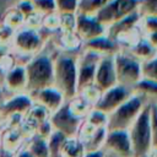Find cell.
Returning a JSON list of instances; mask_svg holds the SVG:
<instances>
[{
    "mask_svg": "<svg viewBox=\"0 0 157 157\" xmlns=\"http://www.w3.org/2000/svg\"><path fill=\"white\" fill-rule=\"evenodd\" d=\"M132 91L140 94L148 104H157V82L142 78Z\"/></svg>",
    "mask_w": 157,
    "mask_h": 157,
    "instance_id": "cell-22",
    "label": "cell"
},
{
    "mask_svg": "<svg viewBox=\"0 0 157 157\" xmlns=\"http://www.w3.org/2000/svg\"><path fill=\"white\" fill-rule=\"evenodd\" d=\"M15 31L10 27L0 23V44L2 45H11L12 38H13Z\"/></svg>",
    "mask_w": 157,
    "mask_h": 157,
    "instance_id": "cell-42",
    "label": "cell"
},
{
    "mask_svg": "<svg viewBox=\"0 0 157 157\" xmlns=\"http://www.w3.org/2000/svg\"><path fill=\"white\" fill-rule=\"evenodd\" d=\"M1 23L7 26V27H10L11 29H13L16 32L17 29H20V28H22L25 26V17L15 7H11L4 13Z\"/></svg>",
    "mask_w": 157,
    "mask_h": 157,
    "instance_id": "cell-27",
    "label": "cell"
},
{
    "mask_svg": "<svg viewBox=\"0 0 157 157\" xmlns=\"http://www.w3.org/2000/svg\"><path fill=\"white\" fill-rule=\"evenodd\" d=\"M102 152L104 157H134L128 130H107Z\"/></svg>",
    "mask_w": 157,
    "mask_h": 157,
    "instance_id": "cell-7",
    "label": "cell"
},
{
    "mask_svg": "<svg viewBox=\"0 0 157 157\" xmlns=\"http://www.w3.org/2000/svg\"><path fill=\"white\" fill-rule=\"evenodd\" d=\"M69 109L71 110V113L74 115H76L80 119H85L87 117V114L90 113V110L93 108L87 101H85L80 94H76L74 98H71L70 101H66Z\"/></svg>",
    "mask_w": 157,
    "mask_h": 157,
    "instance_id": "cell-26",
    "label": "cell"
},
{
    "mask_svg": "<svg viewBox=\"0 0 157 157\" xmlns=\"http://www.w3.org/2000/svg\"><path fill=\"white\" fill-rule=\"evenodd\" d=\"M146 104L147 102L134 92L123 104L108 114L107 130H128Z\"/></svg>",
    "mask_w": 157,
    "mask_h": 157,
    "instance_id": "cell-4",
    "label": "cell"
},
{
    "mask_svg": "<svg viewBox=\"0 0 157 157\" xmlns=\"http://www.w3.org/2000/svg\"><path fill=\"white\" fill-rule=\"evenodd\" d=\"M137 2L139 0H112L94 16L105 28H108L113 23L136 11Z\"/></svg>",
    "mask_w": 157,
    "mask_h": 157,
    "instance_id": "cell-8",
    "label": "cell"
},
{
    "mask_svg": "<svg viewBox=\"0 0 157 157\" xmlns=\"http://www.w3.org/2000/svg\"><path fill=\"white\" fill-rule=\"evenodd\" d=\"M134 157H147L152 148L151 105L147 103L128 129Z\"/></svg>",
    "mask_w": 157,
    "mask_h": 157,
    "instance_id": "cell-3",
    "label": "cell"
},
{
    "mask_svg": "<svg viewBox=\"0 0 157 157\" xmlns=\"http://www.w3.org/2000/svg\"><path fill=\"white\" fill-rule=\"evenodd\" d=\"M77 94H80L85 101H87L92 107H94L98 102V99L101 98V94L102 92L94 86V85H91V86H87L85 87L83 90H81Z\"/></svg>",
    "mask_w": 157,
    "mask_h": 157,
    "instance_id": "cell-36",
    "label": "cell"
},
{
    "mask_svg": "<svg viewBox=\"0 0 157 157\" xmlns=\"http://www.w3.org/2000/svg\"><path fill=\"white\" fill-rule=\"evenodd\" d=\"M28 94L31 96L33 103L43 107L50 114H53L54 112H56L66 102L65 98H64V96L60 93V91L56 90L54 86L45 87V88L38 90L36 92L28 93Z\"/></svg>",
    "mask_w": 157,
    "mask_h": 157,
    "instance_id": "cell-15",
    "label": "cell"
},
{
    "mask_svg": "<svg viewBox=\"0 0 157 157\" xmlns=\"http://www.w3.org/2000/svg\"><path fill=\"white\" fill-rule=\"evenodd\" d=\"M34 7V11L42 16H45L52 12H56L55 0H31Z\"/></svg>",
    "mask_w": 157,
    "mask_h": 157,
    "instance_id": "cell-34",
    "label": "cell"
},
{
    "mask_svg": "<svg viewBox=\"0 0 157 157\" xmlns=\"http://www.w3.org/2000/svg\"><path fill=\"white\" fill-rule=\"evenodd\" d=\"M82 49L93 52L99 56H113L115 53L120 50L117 42L110 37H108L107 34H103L94 39L85 42L82 45Z\"/></svg>",
    "mask_w": 157,
    "mask_h": 157,
    "instance_id": "cell-17",
    "label": "cell"
},
{
    "mask_svg": "<svg viewBox=\"0 0 157 157\" xmlns=\"http://www.w3.org/2000/svg\"><path fill=\"white\" fill-rule=\"evenodd\" d=\"M151 105V131H152V147L157 146V104Z\"/></svg>",
    "mask_w": 157,
    "mask_h": 157,
    "instance_id": "cell-43",
    "label": "cell"
},
{
    "mask_svg": "<svg viewBox=\"0 0 157 157\" xmlns=\"http://www.w3.org/2000/svg\"><path fill=\"white\" fill-rule=\"evenodd\" d=\"M4 101V90H2V86H1V82H0V105Z\"/></svg>",
    "mask_w": 157,
    "mask_h": 157,
    "instance_id": "cell-50",
    "label": "cell"
},
{
    "mask_svg": "<svg viewBox=\"0 0 157 157\" xmlns=\"http://www.w3.org/2000/svg\"><path fill=\"white\" fill-rule=\"evenodd\" d=\"M117 83H118V81H117V74H115L113 56H102L97 65V69H96L93 85L101 92H104V91L112 88L113 86H115Z\"/></svg>",
    "mask_w": 157,
    "mask_h": 157,
    "instance_id": "cell-14",
    "label": "cell"
},
{
    "mask_svg": "<svg viewBox=\"0 0 157 157\" xmlns=\"http://www.w3.org/2000/svg\"><path fill=\"white\" fill-rule=\"evenodd\" d=\"M13 7H15L25 18H26L27 16L32 15L33 12H36V11H34V7H33V4H32L31 0H18Z\"/></svg>",
    "mask_w": 157,
    "mask_h": 157,
    "instance_id": "cell-40",
    "label": "cell"
},
{
    "mask_svg": "<svg viewBox=\"0 0 157 157\" xmlns=\"http://www.w3.org/2000/svg\"><path fill=\"white\" fill-rule=\"evenodd\" d=\"M13 157H33V156L25 148V146H22L20 150H17V151L13 153Z\"/></svg>",
    "mask_w": 157,
    "mask_h": 157,
    "instance_id": "cell-45",
    "label": "cell"
},
{
    "mask_svg": "<svg viewBox=\"0 0 157 157\" xmlns=\"http://www.w3.org/2000/svg\"><path fill=\"white\" fill-rule=\"evenodd\" d=\"M132 93H134L132 88L117 83L112 88L102 92L101 98L98 99L97 104L93 108H96L105 114H110L120 104H123Z\"/></svg>",
    "mask_w": 157,
    "mask_h": 157,
    "instance_id": "cell-11",
    "label": "cell"
},
{
    "mask_svg": "<svg viewBox=\"0 0 157 157\" xmlns=\"http://www.w3.org/2000/svg\"><path fill=\"white\" fill-rule=\"evenodd\" d=\"M25 141H26V139L18 128H10V129H6L2 131L1 147H4L5 150H7L12 153H15L17 150H20L23 146Z\"/></svg>",
    "mask_w": 157,
    "mask_h": 157,
    "instance_id": "cell-20",
    "label": "cell"
},
{
    "mask_svg": "<svg viewBox=\"0 0 157 157\" xmlns=\"http://www.w3.org/2000/svg\"><path fill=\"white\" fill-rule=\"evenodd\" d=\"M23 146L33 157H49V150L45 139L33 135L25 141Z\"/></svg>",
    "mask_w": 157,
    "mask_h": 157,
    "instance_id": "cell-23",
    "label": "cell"
},
{
    "mask_svg": "<svg viewBox=\"0 0 157 157\" xmlns=\"http://www.w3.org/2000/svg\"><path fill=\"white\" fill-rule=\"evenodd\" d=\"M1 86H2V90H6L11 94L26 92L27 77H26L25 65L16 64L12 69L6 71L4 74V80Z\"/></svg>",
    "mask_w": 157,
    "mask_h": 157,
    "instance_id": "cell-16",
    "label": "cell"
},
{
    "mask_svg": "<svg viewBox=\"0 0 157 157\" xmlns=\"http://www.w3.org/2000/svg\"><path fill=\"white\" fill-rule=\"evenodd\" d=\"M80 0H55L58 13H76Z\"/></svg>",
    "mask_w": 157,
    "mask_h": 157,
    "instance_id": "cell-38",
    "label": "cell"
},
{
    "mask_svg": "<svg viewBox=\"0 0 157 157\" xmlns=\"http://www.w3.org/2000/svg\"><path fill=\"white\" fill-rule=\"evenodd\" d=\"M10 53H11L10 45H2V44H0V60H1L4 56H6L7 54H10Z\"/></svg>",
    "mask_w": 157,
    "mask_h": 157,
    "instance_id": "cell-47",
    "label": "cell"
},
{
    "mask_svg": "<svg viewBox=\"0 0 157 157\" xmlns=\"http://www.w3.org/2000/svg\"><path fill=\"white\" fill-rule=\"evenodd\" d=\"M126 52H129L135 59H137L141 63L150 60L151 58H153L157 54V49H155L145 37H141V39L131 49H129Z\"/></svg>",
    "mask_w": 157,
    "mask_h": 157,
    "instance_id": "cell-21",
    "label": "cell"
},
{
    "mask_svg": "<svg viewBox=\"0 0 157 157\" xmlns=\"http://www.w3.org/2000/svg\"><path fill=\"white\" fill-rule=\"evenodd\" d=\"M112 0H80L77 12L85 15H96Z\"/></svg>",
    "mask_w": 157,
    "mask_h": 157,
    "instance_id": "cell-28",
    "label": "cell"
},
{
    "mask_svg": "<svg viewBox=\"0 0 157 157\" xmlns=\"http://www.w3.org/2000/svg\"><path fill=\"white\" fill-rule=\"evenodd\" d=\"M55 45L59 52L78 54L82 50L83 42L76 32H56Z\"/></svg>",
    "mask_w": 157,
    "mask_h": 157,
    "instance_id": "cell-18",
    "label": "cell"
},
{
    "mask_svg": "<svg viewBox=\"0 0 157 157\" xmlns=\"http://www.w3.org/2000/svg\"><path fill=\"white\" fill-rule=\"evenodd\" d=\"M15 65H16V63H15V58L12 56L11 53L7 54L6 56H4V58L0 60V70L4 71V74H5L6 71H9L10 69H12Z\"/></svg>",
    "mask_w": 157,
    "mask_h": 157,
    "instance_id": "cell-44",
    "label": "cell"
},
{
    "mask_svg": "<svg viewBox=\"0 0 157 157\" xmlns=\"http://www.w3.org/2000/svg\"><path fill=\"white\" fill-rule=\"evenodd\" d=\"M85 155V147L80 139L66 137L63 142L60 157H82Z\"/></svg>",
    "mask_w": 157,
    "mask_h": 157,
    "instance_id": "cell-24",
    "label": "cell"
},
{
    "mask_svg": "<svg viewBox=\"0 0 157 157\" xmlns=\"http://www.w3.org/2000/svg\"><path fill=\"white\" fill-rule=\"evenodd\" d=\"M32 105L33 101L27 92L11 94L9 98L4 99L0 105V119H5L12 115L25 117Z\"/></svg>",
    "mask_w": 157,
    "mask_h": 157,
    "instance_id": "cell-13",
    "label": "cell"
},
{
    "mask_svg": "<svg viewBox=\"0 0 157 157\" xmlns=\"http://www.w3.org/2000/svg\"><path fill=\"white\" fill-rule=\"evenodd\" d=\"M147 157H157V146H155V147L151 148V151H150V153H148Z\"/></svg>",
    "mask_w": 157,
    "mask_h": 157,
    "instance_id": "cell-49",
    "label": "cell"
},
{
    "mask_svg": "<svg viewBox=\"0 0 157 157\" xmlns=\"http://www.w3.org/2000/svg\"><path fill=\"white\" fill-rule=\"evenodd\" d=\"M75 32L81 38V40L85 43L99 36L107 34V28L96 18V16L76 12Z\"/></svg>",
    "mask_w": 157,
    "mask_h": 157,
    "instance_id": "cell-12",
    "label": "cell"
},
{
    "mask_svg": "<svg viewBox=\"0 0 157 157\" xmlns=\"http://www.w3.org/2000/svg\"><path fill=\"white\" fill-rule=\"evenodd\" d=\"M25 70L27 77V93L53 86L54 74L52 54L42 50L38 54L31 56V59L25 65Z\"/></svg>",
    "mask_w": 157,
    "mask_h": 157,
    "instance_id": "cell-2",
    "label": "cell"
},
{
    "mask_svg": "<svg viewBox=\"0 0 157 157\" xmlns=\"http://www.w3.org/2000/svg\"><path fill=\"white\" fill-rule=\"evenodd\" d=\"M82 157H104V153L102 152V150H99V151H93V152H85Z\"/></svg>",
    "mask_w": 157,
    "mask_h": 157,
    "instance_id": "cell-48",
    "label": "cell"
},
{
    "mask_svg": "<svg viewBox=\"0 0 157 157\" xmlns=\"http://www.w3.org/2000/svg\"><path fill=\"white\" fill-rule=\"evenodd\" d=\"M137 12L140 16H157V0H139Z\"/></svg>",
    "mask_w": 157,
    "mask_h": 157,
    "instance_id": "cell-37",
    "label": "cell"
},
{
    "mask_svg": "<svg viewBox=\"0 0 157 157\" xmlns=\"http://www.w3.org/2000/svg\"><path fill=\"white\" fill-rule=\"evenodd\" d=\"M66 136H64L59 131H54L50 134V136L47 139L48 150H49V157H60V151L63 142L65 141Z\"/></svg>",
    "mask_w": 157,
    "mask_h": 157,
    "instance_id": "cell-30",
    "label": "cell"
},
{
    "mask_svg": "<svg viewBox=\"0 0 157 157\" xmlns=\"http://www.w3.org/2000/svg\"><path fill=\"white\" fill-rule=\"evenodd\" d=\"M140 18H141V16H140V13L137 12V10L134 11V12H131L130 15L125 16V17L121 18L120 21H118V22L113 23L112 26H109V27L107 28V36L113 39L117 34L123 33V32H125V31H129V29L136 27V26L139 25Z\"/></svg>",
    "mask_w": 157,
    "mask_h": 157,
    "instance_id": "cell-19",
    "label": "cell"
},
{
    "mask_svg": "<svg viewBox=\"0 0 157 157\" xmlns=\"http://www.w3.org/2000/svg\"><path fill=\"white\" fill-rule=\"evenodd\" d=\"M82 121L83 119L77 118L71 113L66 102L49 117V123L53 130L61 132L66 137H76Z\"/></svg>",
    "mask_w": 157,
    "mask_h": 157,
    "instance_id": "cell-9",
    "label": "cell"
},
{
    "mask_svg": "<svg viewBox=\"0 0 157 157\" xmlns=\"http://www.w3.org/2000/svg\"><path fill=\"white\" fill-rule=\"evenodd\" d=\"M1 145H2V131L0 130V147H1Z\"/></svg>",
    "mask_w": 157,
    "mask_h": 157,
    "instance_id": "cell-51",
    "label": "cell"
},
{
    "mask_svg": "<svg viewBox=\"0 0 157 157\" xmlns=\"http://www.w3.org/2000/svg\"><path fill=\"white\" fill-rule=\"evenodd\" d=\"M11 47L22 55L33 56L38 54L44 47V37L42 34V29H32L23 26L15 32Z\"/></svg>",
    "mask_w": 157,
    "mask_h": 157,
    "instance_id": "cell-6",
    "label": "cell"
},
{
    "mask_svg": "<svg viewBox=\"0 0 157 157\" xmlns=\"http://www.w3.org/2000/svg\"><path fill=\"white\" fill-rule=\"evenodd\" d=\"M142 78L157 82V54L147 61L141 63Z\"/></svg>",
    "mask_w": 157,
    "mask_h": 157,
    "instance_id": "cell-31",
    "label": "cell"
},
{
    "mask_svg": "<svg viewBox=\"0 0 157 157\" xmlns=\"http://www.w3.org/2000/svg\"><path fill=\"white\" fill-rule=\"evenodd\" d=\"M42 18H43L42 15L33 12L32 15L25 18V27L32 28V29H42Z\"/></svg>",
    "mask_w": 157,
    "mask_h": 157,
    "instance_id": "cell-41",
    "label": "cell"
},
{
    "mask_svg": "<svg viewBox=\"0 0 157 157\" xmlns=\"http://www.w3.org/2000/svg\"><path fill=\"white\" fill-rule=\"evenodd\" d=\"M139 28L144 37L157 31V16H141Z\"/></svg>",
    "mask_w": 157,
    "mask_h": 157,
    "instance_id": "cell-33",
    "label": "cell"
},
{
    "mask_svg": "<svg viewBox=\"0 0 157 157\" xmlns=\"http://www.w3.org/2000/svg\"><path fill=\"white\" fill-rule=\"evenodd\" d=\"M42 29H45L50 33H56L60 29V16L58 12H52L42 18Z\"/></svg>",
    "mask_w": 157,
    "mask_h": 157,
    "instance_id": "cell-32",
    "label": "cell"
},
{
    "mask_svg": "<svg viewBox=\"0 0 157 157\" xmlns=\"http://www.w3.org/2000/svg\"><path fill=\"white\" fill-rule=\"evenodd\" d=\"M102 56L82 49L77 54V93L87 86L93 85L96 69Z\"/></svg>",
    "mask_w": 157,
    "mask_h": 157,
    "instance_id": "cell-10",
    "label": "cell"
},
{
    "mask_svg": "<svg viewBox=\"0 0 157 157\" xmlns=\"http://www.w3.org/2000/svg\"><path fill=\"white\" fill-rule=\"evenodd\" d=\"M145 38L151 43V45H152L155 49H157V31L153 32V33H151V34H148V36H146Z\"/></svg>",
    "mask_w": 157,
    "mask_h": 157,
    "instance_id": "cell-46",
    "label": "cell"
},
{
    "mask_svg": "<svg viewBox=\"0 0 157 157\" xmlns=\"http://www.w3.org/2000/svg\"><path fill=\"white\" fill-rule=\"evenodd\" d=\"M26 117L31 118L33 121H36L37 124H40L45 120H49V117H50V113L44 109L43 107L33 103V105L31 107V109L28 110V113L26 114Z\"/></svg>",
    "mask_w": 157,
    "mask_h": 157,
    "instance_id": "cell-35",
    "label": "cell"
},
{
    "mask_svg": "<svg viewBox=\"0 0 157 157\" xmlns=\"http://www.w3.org/2000/svg\"><path fill=\"white\" fill-rule=\"evenodd\" d=\"M53 86L60 91L65 101L77 94V54L58 52L53 56Z\"/></svg>",
    "mask_w": 157,
    "mask_h": 157,
    "instance_id": "cell-1",
    "label": "cell"
},
{
    "mask_svg": "<svg viewBox=\"0 0 157 157\" xmlns=\"http://www.w3.org/2000/svg\"><path fill=\"white\" fill-rule=\"evenodd\" d=\"M83 120L94 129H102V128L107 129L108 114H105V113H103V112H101L96 108H92Z\"/></svg>",
    "mask_w": 157,
    "mask_h": 157,
    "instance_id": "cell-29",
    "label": "cell"
},
{
    "mask_svg": "<svg viewBox=\"0 0 157 157\" xmlns=\"http://www.w3.org/2000/svg\"><path fill=\"white\" fill-rule=\"evenodd\" d=\"M113 60L119 85L134 88L142 80L141 61L135 59L129 52L120 49L113 55Z\"/></svg>",
    "mask_w": 157,
    "mask_h": 157,
    "instance_id": "cell-5",
    "label": "cell"
},
{
    "mask_svg": "<svg viewBox=\"0 0 157 157\" xmlns=\"http://www.w3.org/2000/svg\"><path fill=\"white\" fill-rule=\"evenodd\" d=\"M107 135V129L102 128V129H96L92 135H90L86 140L81 141L85 147V152H93V151H99L102 150L104 139Z\"/></svg>",
    "mask_w": 157,
    "mask_h": 157,
    "instance_id": "cell-25",
    "label": "cell"
},
{
    "mask_svg": "<svg viewBox=\"0 0 157 157\" xmlns=\"http://www.w3.org/2000/svg\"><path fill=\"white\" fill-rule=\"evenodd\" d=\"M59 16H60L59 32H75L76 13H59Z\"/></svg>",
    "mask_w": 157,
    "mask_h": 157,
    "instance_id": "cell-39",
    "label": "cell"
}]
</instances>
